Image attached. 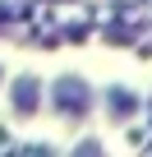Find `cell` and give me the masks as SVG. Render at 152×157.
<instances>
[{
  "label": "cell",
  "instance_id": "6da1fadb",
  "mask_svg": "<svg viewBox=\"0 0 152 157\" xmlns=\"http://www.w3.org/2000/svg\"><path fill=\"white\" fill-rule=\"evenodd\" d=\"M88 102H92L88 83H79V78H60V83H55V106L60 111L79 116V111H88Z\"/></svg>",
  "mask_w": 152,
  "mask_h": 157
},
{
  "label": "cell",
  "instance_id": "7a4b0ae2",
  "mask_svg": "<svg viewBox=\"0 0 152 157\" xmlns=\"http://www.w3.org/2000/svg\"><path fill=\"white\" fill-rule=\"evenodd\" d=\"M37 106V83H32V78H19V83H14V111H32Z\"/></svg>",
  "mask_w": 152,
  "mask_h": 157
}]
</instances>
